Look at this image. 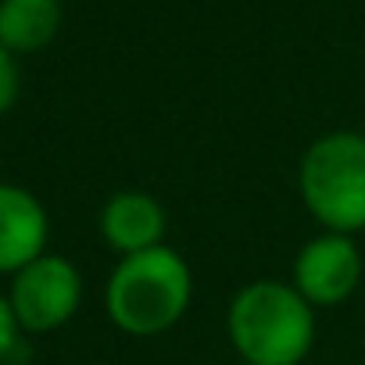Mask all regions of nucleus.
Listing matches in <instances>:
<instances>
[{"mask_svg": "<svg viewBox=\"0 0 365 365\" xmlns=\"http://www.w3.org/2000/svg\"><path fill=\"white\" fill-rule=\"evenodd\" d=\"M194 301V272L168 244L129 255L115 265L104 287L108 319L129 336L168 333Z\"/></svg>", "mask_w": 365, "mask_h": 365, "instance_id": "nucleus-1", "label": "nucleus"}, {"mask_svg": "<svg viewBox=\"0 0 365 365\" xmlns=\"http://www.w3.org/2000/svg\"><path fill=\"white\" fill-rule=\"evenodd\" d=\"M226 329L240 361L301 365L315 344V308L294 283L255 279L230 301Z\"/></svg>", "mask_w": 365, "mask_h": 365, "instance_id": "nucleus-2", "label": "nucleus"}, {"mask_svg": "<svg viewBox=\"0 0 365 365\" xmlns=\"http://www.w3.org/2000/svg\"><path fill=\"white\" fill-rule=\"evenodd\" d=\"M308 215L326 233L354 237L365 230V133L336 129L319 136L297 168Z\"/></svg>", "mask_w": 365, "mask_h": 365, "instance_id": "nucleus-3", "label": "nucleus"}, {"mask_svg": "<svg viewBox=\"0 0 365 365\" xmlns=\"http://www.w3.org/2000/svg\"><path fill=\"white\" fill-rule=\"evenodd\" d=\"M11 312L26 333L61 329L83 304V276L61 255H40L11 279Z\"/></svg>", "mask_w": 365, "mask_h": 365, "instance_id": "nucleus-4", "label": "nucleus"}, {"mask_svg": "<svg viewBox=\"0 0 365 365\" xmlns=\"http://www.w3.org/2000/svg\"><path fill=\"white\" fill-rule=\"evenodd\" d=\"M361 251L354 237L344 233H319L312 237L294 258V287L312 308L344 304L361 283Z\"/></svg>", "mask_w": 365, "mask_h": 365, "instance_id": "nucleus-5", "label": "nucleus"}, {"mask_svg": "<svg viewBox=\"0 0 365 365\" xmlns=\"http://www.w3.org/2000/svg\"><path fill=\"white\" fill-rule=\"evenodd\" d=\"M47 208L40 197L15 182H0V272H22L29 262L47 255Z\"/></svg>", "mask_w": 365, "mask_h": 365, "instance_id": "nucleus-6", "label": "nucleus"}, {"mask_svg": "<svg viewBox=\"0 0 365 365\" xmlns=\"http://www.w3.org/2000/svg\"><path fill=\"white\" fill-rule=\"evenodd\" d=\"M168 230V215L161 201L147 190H118L101 208V237L122 258L161 247Z\"/></svg>", "mask_w": 365, "mask_h": 365, "instance_id": "nucleus-7", "label": "nucleus"}, {"mask_svg": "<svg viewBox=\"0 0 365 365\" xmlns=\"http://www.w3.org/2000/svg\"><path fill=\"white\" fill-rule=\"evenodd\" d=\"M61 4L58 0H0V47L29 54L58 36Z\"/></svg>", "mask_w": 365, "mask_h": 365, "instance_id": "nucleus-8", "label": "nucleus"}, {"mask_svg": "<svg viewBox=\"0 0 365 365\" xmlns=\"http://www.w3.org/2000/svg\"><path fill=\"white\" fill-rule=\"evenodd\" d=\"M19 347H22V326L11 312V301L0 297V361H11Z\"/></svg>", "mask_w": 365, "mask_h": 365, "instance_id": "nucleus-9", "label": "nucleus"}, {"mask_svg": "<svg viewBox=\"0 0 365 365\" xmlns=\"http://www.w3.org/2000/svg\"><path fill=\"white\" fill-rule=\"evenodd\" d=\"M15 101H19V65L11 51L0 47V115L11 111Z\"/></svg>", "mask_w": 365, "mask_h": 365, "instance_id": "nucleus-10", "label": "nucleus"}, {"mask_svg": "<svg viewBox=\"0 0 365 365\" xmlns=\"http://www.w3.org/2000/svg\"><path fill=\"white\" fill-rule=\"evenodd\" d=\"M240 365H251V361H240Z\"/></svg>", "mask_w": 365, "mask_h": 365, "instance_id": "nucleus-11", "label": "nucleus"}]
</instances>
